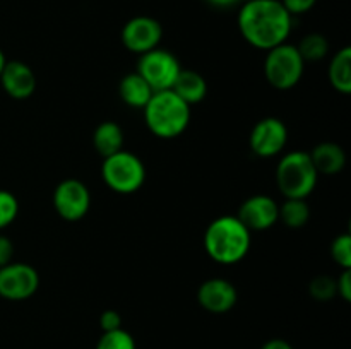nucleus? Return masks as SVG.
<instances>
[{
  "label": "nucleus",
  "mask_w": 351,
  "mask_h": 349,
  "mask_svg": "<svg viewBox=\"0 0 351 349\" xmlns=\"http://www.w3.org/2000/svg\"><path fill=\"white\" fill-rule=\"evenodd\" d=\"M278 211H280V204L274 198L259 194L242 202L237 218L250 233L266 231L278 222Z\"/></svg>",
  "instance_id": "obj_12"
},
{
  "label": "nucleus",
  "mask_w": 351,
  "mask_h": 349,
  "mask_svg": "<svg viewBox=\"0 0 351 349\" xmlns=\"http://www.w3.org/2000/svg\"><path fill=\"white\" fill-rule=\"evenodd\" d=\"M3 91L14 99H26L36 89V75L33 68L21 60L5 62L0 74Z\"/></svg>",
  "instance_id": "obj_14"
},
{
  "label": "nucleus",
  "mask_w": 351,
  "mask_h": 349,
  "mask_svg": "<svg viewBox=\"0 0 351 349\" xmlns=\"http://www.w3.org/2000/svg\"><path fill=\"white\" fill-rule=\"evenodd\" d=\"M319 173L305 151L285 154L276 166V183L285 198H307L317 185Z\"/></svg>",
  "instance_id": "obj_4"
},
{
  "label": "nucleus",
  "mask_w": 351,
  "mask_h": 349,
  "mask_svg": "<svg viewBox=\"0 0 351 349\" xmlns=\"http://www.w3.org/2000/svg\"><path fill=\"white\" fill-rule=\"evenodd\" d=\"M311 219V207L305 198H285L278 211V221H283L285 226L298 229L307 224Z\"/></svg>",
  "instance_id": "obj_20"
},
{
  "label": "nucleus",
  "mask_w": 351,
  "mask_h": 349,
  "mask_svg": "<svg viewBox=\"0 0 351 349\" xmlns=\"http://www.w3.org/2000/svg\"><path fill=\"white\" fill-rule=\"evenodd\" d=\"M17 214H19V202L16 195L0 188V229L12 224Z\"/></svg>",
  "instance_id": "obj_25"
},
{
  "label": "nucleus",
  "mask_w": 351,
  "mask_h": 349,
  "mask_svg": "<svg viewBox=\"0 0 351 349\" xmlns=\"http://www.w3.org/2000/svg\"><path fill=\"white\" fill-rule=\"evenodd\" d=\"M143 109L147 129L160 139L182 135L191 123V105L178 98L171 89L154 92Z\"/></svg>",
  "instance_id": "obj_3"
},
{
  "label": "nucleus",
  "mask_w": 351,
  "mask_h": 349,
  "mask_svg": "<svg viewBox=\"0 0 351 349\" xmlns=\"http://www.w3.org/2000/svg\"><path fill=\"white\" fill-rule=\"evenodd\" d=\"M12 257H14L12 242H10V238H7V236L0 235V267L12 262Z\"/></svg>",
  "instance_id": "obj_29"
},
{
  "label": "nucleus",
  "mask_w": 351,
  "mask_h": 349,
  "mask_svg": "<svg viewBox=\"0 0 351 349\" xmlns=\"http://www.w3.org/2000/svg\"><path fill=\"white\" fill-rule=\"evenodd\" d=\"M96 349H137V346L130 332H127L125 328H117V331L103 332Z\"/></svg>",
  "instance_id": "obj_22"
},
{
  "label": "nucleus",
  "mask_w": 351,
  "mask_h": 349,
  "mask_svg": "<svg viewBox=\"0 0 351 349\" xmlns=\"http://www.w3.org/2000/svg\"><path fill=\"white\" fill-rule=\"evenodd\" d=\"M103 159L101 177L110 190L129 195L139 190L146 181V166L136 154L122 149Z\"/></svg>",
  "instance_id": "obj_5"
},
{
  "label": "nucleus",
  "mask_w": 351,
  "mask_h": 349,
  "mask_svg": "<svg viewBox=\"0 0 351 349\" xmlns=\"http://www.w3.org/2000/svg\"><path fill=\"white\" fill-rule=\"evenodd\" d=\"M237 23L247 43L267 51L287 43L293 16L280 0H247L240 5Z\"/></svg>",
  "instance_id": "obj_1"
},
{
  "label": "nucleus",
  "mask_w": 351,
  "mask_h": 349,
  "mask_svg": "<svg viewBox=\"0 0 351 349\" xmlns=\"http://www.w3.org/2000/svg\"><path fill=\"white\" fill-rule=\"evenodd\" d=\"M252 233L237 216H219L204 233L206 253L221 266L242 262L250 250Z\"/></svg>",
  "instance_id": "obj_2"
},
{
  "label": "nucleus",
  "mask_w": 351,
  "mask_h": 349,
  "mask_svg": "<svg viewBox=\"0 0 351 349\" xmlns=\"http://www.w3.org/2000/svg\"><path fill=\"white\" fill-rule=\"evenodd\" d=\"M99 327H101L103 332L122 328V317H120L119 311L105 310L101 315H99Z\"/></svg>",
  "instance_id": "obj_26"
},
{
  "label": "nucleus",
  "mask_w": 351,
  "mask_h": 349,
  "mask_svg": "<svg viewBox=\"0 0 351 349\" xmlns=\"http://www.w3.org/2000/svg\"><path fill=\"white\" fill-rule=\"evenodd\" d=\"M308 154L319 174H338L346 164L345 151L336 142L317 144Z\"/></svg>",
  "instance_id": "obj_15"
},
{
  "label": "nucleus",
  "mask_w": 351,
  "mask_h": 349,
  "mask_svg": "<svg viewBox=\"0 0 351 349\" xmlns=\"http://www.w3.org/2000/svg\"><path fill=\"white\" fill-rule=\"evenodd\" d=\"M308 293L314 300L317 301H329L338 294V287H336V279L329 276H317L311 281L308 286Z\"/></svg>",
  "instance_id": "obj_23"
},
{
  "label": "nucleus",
  "mask_w": 351,
  "mask_h": 349,
  "mask_svg": "<svg viewBox=\"0 0 351 349\" xmlns=\"http://www.w3.org/2000/svg\"><path fill=\"white\" fill-rule=\"evenodd\" d=\"M329 81L341 94L351 92V48L345 47L332 57L329 64Z\"/></svg>",
  "instance_id": "obj_19"
},
{
  "label": "nucleus",
  "mask_w": 351,
  "mask_h": 349,
  "mask_svg": "<svg viewBox=\"0 0 351 349\" xmlns=\"http://www.w3.org/2000/svg\"><path fill=\"white\" fill-rule=\"evenodd\" d=\"M40 287V274L29 263L10 262L0 267V296L9 301H24Z\"/></svg>",
  "instance_id": "obj_8"
},
{
  "label": "nucleus",
  "mask_w": 351,
  "mask_h": 349,
  "mask_svg": "<svg viewBox=\"0 0 351 349\" xmlns=\"http://www.w3.org/2000/svg\"><path fill=\"white\" fill-rule=\"evenodd\" d=\"M53 205L57 214L65 221H81L91 209V194L81 180L67 178L55 188Z\"/></svg>",
  "instance_id": "obj_9"
},
{
  "label": "nucleus",
  "mask_w": 351,
  "mask_h": 349,
  "mask_svg": "<svg viewBox=\"0 0 351 349\" xmlns=\"http://www.w3.org/2000/svg\"><path fill=\"white\" fill-rule=\"evenodd\" d=\"M297 50L302 55V58H304V62H319L328 55L329 43L322 34L311 33L302 38Z\"/></svg>",
  "instance_id": "obj_21"
},
{
  "label": "nucleus",
  "mask_w": 351,
  "mask_h": 349,
  "mask_svg": "<svg viewBox=\"0 0 351 349\" xmlns=\"http://www.w3.org/2000/svg\"><path fill=\"white\" fill-rule=\"evenodd\" d=\"M280 2L283 3V7L291 16H300V14H305L311 9H314L317 0H280Z\"/></svg>",
  "instance_id": "obj_27"
},
{
  "label": "nucleus",
  "mask_w": 351,
  "mask_h": 349,
  "mask_svg": "<svg viewBox=\"0 0 351 349\" xmlns=\"http://www.w3.org/2000/svg\"><path fill=\"white\" fill-rule=\"evenodd\" d=\"M305 70V62L297 47L290 43L278 44L267 50L264 58V77L280 91H288L300 82Z\"/></svg>",
  "instance_id": "obj_6"
},
{
  "label": "nucleus",
  "mask_w": 351,
  "mask_h": 349,
  "mask_svg": "<svg viewBox=\"0 0 351 349\" xmlns=\"http://www.w3.org/2000/svg\"><path fill=\"white\" fill-rule=\"evenodd\" d=\"M239 300L235 286L221 277L204 281L197 289V301L209 313L221 315L232 310Z\"/></svg>",
  "instance_id": "obj_13"
},
{
  "label": "nucleus",
  "mask_w": 351,
  "mask_h": 349,
  "mask_svg": "<svg viewBox=\"0 0 351 349\" xmlns=\"http://www.w3.org/2000/svg\"><path fill=\"white\" fill-rule=\"evenodd\" d=\"M93 144L98 154L108 157L123 149L122 127L115 122H103L96 127L93 133Z\"/></svg>",
  "instance_id": "obj_18"
},
{
  "label": "nucleus",
  "mask_w": 351,
  "mask_h": 349,
  "mask_svg": "<svg viewBox=\"0 0 351 349\" xmlns=\"http://www.w3.org/2000/svg\"><path fill=\"white\" fill-rule=\"evenodd\" d=\"M261 349H293V346L285 339H269L267 342H264Z\"/></svg>",
  "instance_id": "obj_31"
},
{
  "label": "nucleus",
  "mask_w": 351,
  "mask_h": 349,
  "mask_svg": "<svg viewBox=\"0 0 351 349\" xmlns=\"http://www.w3.org/2000/svg\"><path fill=\"white\" fill-rule=\"evenodd\" d=\"M288 142V129L283 120L266 116L254 125L249 137V146L256 156L273 157L285 149Z\"/></svg>",
  "instance_id": "obj_10"
},
{
  "label": "nucleus",
  "mask_w": 351,
  "mask_h": 349,
  "mask_svg": "<svg viewBox=\"0 0 351 349\" xmlns=\"http://www.w3.org/2000/svg\"><path fill=\"white\" fill-rule=\"evenodd\" d=\"M122 43L129 51L143 55L146 51L160 47L163 38V27L160 21L149 16H136L125 23L122 27Z\"/></svg>",
  "instance_id": "obj_11"
},
{
  "label": "nucleus",
  "mask_w": 351,
  "mask_h": 349,
  "mask_svg": "<svg viewBox=\"0 0 351 349\" xmlns=\"http://www.w3.org/2000/svg\"><path fill=\"white\" fill-rule=\"evenodd\" d=\"M338 294L345 301H351V269H343L341 276L336 281Z\"/></svg>",
  "instance_id": "obj_28"
},
{
  "label": "nucleus",
  "mask_w": 351,
  "mask_h": 349,
  "mask_svg": "<svg viewBox=\"0 0 351 349\" xmlns=\"http://www.w3.org/2000/svg\"><path fill=\"white\" fill-rule=\"evenodd\" d=\"M208 3H211L213 7H218V9H232V7H240L247 0H206Z\"/></svg>",
  "instance_id": "obj_30"
},
{
  "label": "nucleus",
  "mask_w": 351,
  "mask_h": 349,
  "mask_svg": "<svg viewBox=\"0 0 351 349\" xmlns=\"http://www.w3.org/2000/svg\"><path fill=\"white\" fill-rule=\"evenodd\" d=\"M5 62H7L5 55H3V51L0 50V74H2V68H3V65H5Z\"/></svg>",
  "instance_id": "obj_32"
},
{
  "label": "nucleus",
  "mask_w": 351,
  "mask_h": 349,
  "mask_svg": "<svg viewBox=\"0 0 351 349\" xmlns=\"http://www.w3.org/2000/svg\"><path fill=\"white\" fill-rule=\"evenodd\" d=\"M180 70L182 67L178 58L171 51L160 47L141 55L139 65H137V74L149 84L154 92L171 89Z\"/></svg>",
  "instance_id": "obj_7"
},
{
  "label": "nucleus",
  "mask_w": 351,
  "mask_h": 349,
  "mask_svg": "<svg viewBox=\"0 0 351 349\" xmlns=\"http://www.w3.org/2000/svg\"><path fill=\"white\" fill-rule=\"evenodd\" d=\"M119 94L127 106L143 109L151 99V96L154 94V91L137 72H132L120 81Z\"/></svg>",
  "instance_id": "obj_17"
},
{
  "label": "nucleus",
  "mask_w": 351,
  "mask_h": 349,
  "mask_svg": "<svg viewBox=\"0 0 351 349\" xmlns=\"http://www.w3.org/2000/svg\"><path fill=\"white\" fill-rule=\"evenodd\" d=\"M331 257L341 269H351V236L350 233L336 236L331 243Z\"/></svg>",
  "instance_id": "obj_24"
},
{
  "label": "nucleus",
  "mask_w": 351,
  "mask_h": 349,
  "mask_svg": "<svg viewBox=\"0 0 351 349\" xmlns=\"http://www.w3.org/2000/svg\"><path fill=\"white\" fill-rule=\"evenodd\" d=\"M171 91L178 98L184 99L187 105H195V103H201L206 98V94H208V84H206V79L199 72L182 68L178 72L177 79H175L173 86H171Z\"/></svg>",
  "instance_id": "obj_16"
}]
</instances>
